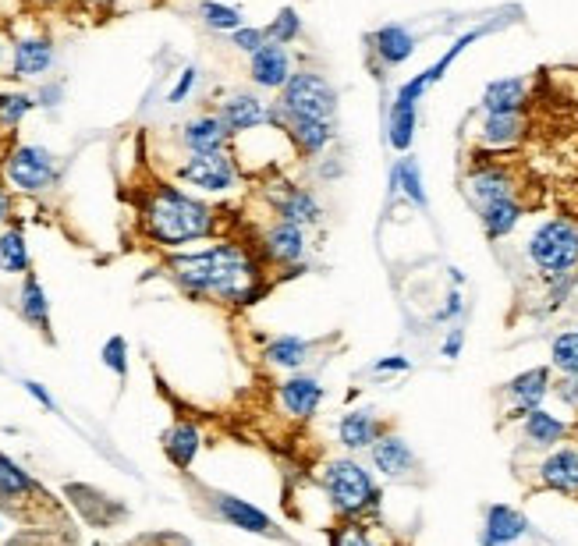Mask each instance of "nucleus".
<instances>
[{"mask_svg": "<svg viewBox=\"0 0 578 546\" xmlns=\"http://www.w3.org/2000/svg\"><path fill=\"white\" fill-rule=\"evenodd\" d=\"M171 270L181 288L192 295L217 298L227 305H252L266 291L263 263L256 252L235 242H220L206 252L171 259Z\"/></svg>", "mask_w": 578, "mask_h": 546, "instance_id": "f257e3e1", "label": "nucleus"}, {"mask_svg": "<svg viewBox=\"0 0 578 546\" xmlns=\"http://www.w3.org/2000/svg\"><path fill=\"white\" fill-rule=\"evenodd\" d=\"M142 227H146L153 242L174 249V245L210 238L220 227V213L213 206L192 199V195H185L181 188L157 185L146 195V206H142Z\"/></svg>", "mask_w": 578, "mask_h": 546, "instance_id": "f03ea898", "label": "nucleus"}, {"mask_svg": "<svg viewBox=\"0 0 578 546\" xmlns=\"http://www.w3.org/2000/svg\"><path fill=\"white\" fill-rule=\"evenodd\" d=\"M525 256L547 281L578 273V224L568 217L543 220L525 242Z\"/></svg>", "mask_w": 578, "mask_h": 546, "instance_id": "7ed1b4c3", "label": "nucleus"}, {"mask_svg": "<svg viewBox=\"0 0 578 546\" xmlns=\"http://www.w3.org/2000/svg\"><path fill=\"white\" fill-rule=\"evenodd\" d=\"M274 114H298V117H323L334 121L337 114V89L330 86V78L313 68H295L288 78V86L277 93Z\"/></svg>", "mask_w": 578, "mask_h": 546, "instance_id": "20e7f679", "label": "nucleus"}, {"mask_svg": "<svg viewBox=\"0 0 578 546\" xmlns=\"http://www.w3.org/2000/svg\"><path fill=\"white\" fill-rule=\"evenodd\" d=\"M323 490L337 515H362L366 507H376V483L366 468L352 458H334L323 468Z\"/></svg>", "mask_w": 578, "mask_h": 546, "instance_id": "39448f33", "label": "nucleus"}, {"mask_svg": "<svg viewBox=\"0 0 578 546\" xmlns=\"http://www.w3.org/2000/svg\"><path fill=\"white\" fill-rule=\"evenodd\" d=\"M465 195L476 210L497 203V199H508L518 195V174L504 160H476L465 174Z\"/></svg>", "mask_w": 578, "mask_h": 546, "instance_id": "423d86ee", "label": "nucleus"}, {"mask_svg": "<svg viewBox=\"0 0 578 546\" xmlns=\"http://www.w3.org/2000/svg\"><path fill=\"white\" fill-rule=\"evenodd\" d=\"M4 174H8V181L18 188V192L40 195L54 185L57 164L43 146H18V149H11L8 164H4Z\"/></svg>", "mask_w": 578, "mask_h": 546, "instance_id": "0eeeda50", "label": "nucleus"}, {"mask_svg": "<svg viewBox=\"0 0 578 546\" xmlns=\"http://www.w3.org/2000/svg\"><path fill=\"white\" fill-rule=\"evenodd\" d=\"M270 125L281 128L284 139L291 142L298 156L305 160H316L330 149L334 142V121H323V117H298V114H274L270 110Z\"/></svg>", "mask_w": 578, "mask_h": 546, "instance_id": "6e6552de", "label": "nucleus"}, {"mask_svg": "<svg viewBox=\"0 0 578 546\" xmlns=\"http://www.w3.org/2000/svg\"><path fill=\"white\" fill-rule=\"evenodd\" d=\"M178 178L188 181L192 188L220 195L227 192V188H235L238 164L227 153H192V160L178 167Z\"/></svg>", "mask_w": 578, "mask_h": 546, "instance_id": "1a4fd4ad", "label": "nucleus"}, {"mask_svg": "<svg viewBox=\"0 0 578 546\" xmlns=\"http://www.w3.org/2000/svg\"><path fill=\"white\" fill-rule=\"evenodd\" d=\"M259 252L270 266H298L305 263V252H309V234L305 227L288 224V220H274L266 224V231L259 234Z\"/></svg>", "mask_w": 578, "mask_h": 546, "instance_id": "9d476101", "label": "nucleus"}, {"mask_svg": "<svg viewBox=\"0 0 578 546\" xmlns=\"http://www.w3.org/2000/svg\"><path fill=\"white\" fill-rule=\"evenodd\" d=\"M270 206L277 220H288L298 227H316L323 220V206L313 188L302 185H270Z\"/></svg>", "mask_w": 578, "mask_h": 546, "instance_id": "9b49d317", "label": "nucleus"}, {"mask_svg": "<svg viewBox=\"0 0 578 546\" xmlns=\"http://www.w3.org/2000/svg\"><path fill=\"white\" fill-rule=\"evenodd\" d=\"M249 75L259 89L281 93V89L288 86V78L295 75L288 47H281V43H266L263 50H256V54L249 57Z\"/></svg>", "mask_w": 578, "mask_h": 546, "instance_id": "f8f14e48", "label": "nucleus"}, {"mask_svg": "<svg viewBox=\"0 0 578 546\" xmlns=\"http://www.w3.org/2000/svg\"><path fill=\"white\" fill-rule=\"evenodd\" d=\"M220 121L231 128V135H249L270 125V107L256 93H231L220 103Z\"/></svg>", "mask_w": 578, "mask_h": 546, "instance_id": "ddd939ff", "label": "nucleus"}, {"mask_svg": "<svg viewBox=\"0 0 578 546\" xmlns=\"http://www.w3.org/2000/svg\"><path fill=\"white\" fill-rule=\"evenodd\" d=\"M539 483L564 497H578V447H554L539 461Z\"/></svg>", "mask_w": 578, "mask_h": 546, "instance_id": "4468645a", "label": "nucleus"}, {"mask_svg": "<svg viewBox=\"0 0 578 546\" xmlns=\"http://www.w3.org/2000/svg\"><path fill=\"white\" fill-rule=\"evenodd\" d=\"M550 369L536 366V369H525V373H518L515 380L508 383V398H511V415H518V419H525L529 412H536V408H543V398L550 394Z\"/></svg>", "mask_w": 578, "mask_h": 546, "instance_id": "2eb2a0df", "label": "nucleus"}, {"mask_svg": "<svg viewBox=\"0 0 578 546\" xmlns=\"http://www.w3.org/2000/svg\"><path fill=\"white\" fill-rule=\"evenodd\" d=\"M529 125H525V114H483V125H479V146L486 153H508L518 142L525 139Z\"/></svg>", "mask_w": 578, "mask_h": 546, "instance_id": "dca6fc26", "label": "nucleus"}, {"mask_svg": "<svg viewBox=\"0 0 578 546\" xmlns=\"http://www.w3.org/2000/svg\"><path fill=\"white\" fill-rule=\"evenodd\" d=\"M369 50H373L380 68H398V64H405L408 57L415 54V36L412 29H405V25L398 22L380 25V29L373 32V39H369Z\"/></svg>", "mask_w": 578, "mask_h": 546, "instance_id": "f3484780", "label": "nucleus"}, {"mask_svg": "<svg viewBox=\"0 0 578 546\" xmlns=\"http://www.w3.org/2000/svg\"><path fill=\"white\" fill-rule=\"evenodd\" d=\"M525 103H529V82L511 75V78H493L490 86L483 89L479 110H483V114H525Z\"/></svg>", "mask_w": 578, "mask_h": 546, "instance_id": "a211bd4d", "label": "nucleus"}, {"mask_svg": "<svg viewBox=\"0 0 578 546\" xmlns=\"http://www.w3.org/2000/svg\"><path fill=\"white\" fill-rule=\"evenodd\" d=\"M227 139H231V128L220 121V114H199L192 117L181 132V142H185L192 153H227Z\"/></svg>", "mask_w": 578, "mask_h": 546, "instance_id": "6ab92c4d", "label": "nucleus"}, {"mask_svg": "<svg viewBox=\"0 0 578 546\" xmlns=\"http://www.w3.org/2000/svg\"><path fill=\"white\" fill-rule=\"evenodd\" d=\"M32 497H43V493L36 490V483L25 476L15 461L0 454V507H4V511H15V515H25L22 507L29 504Z\"/></svg>", "mask_w": 578, "mask_h": 546, "instance_id": "aec40b11", "label": "nucleus"}, {"mask_svg": "<svg viewBox=\"0 0 578 546\" xmlns=\"http://www.w3.org/2000/svg\"><path fill=\"white\" fill-rule=\"evenodd\" d=\"M525 529H529V522H525L522 511H515V507L508 504H493L490 511H486L483 546H508L515 543V539H522Z\"/></svg>", "mask_w": 578, "mask_h": 546, "instance_id": "412c9836", "label": "nucleus"}, {"mask_svg": "<svg viewBox=\"0 0 578 546\" xmlns=\"http://www.w3.org/2000/svg\"><path fill=\"white\" fill-rule=\"evenodd\" d=\"M525 217V203L518 195H508V199H497V203L483 206L479 210V220H483V231L490 242H500V238H508Z\"/></svg>", "mask_w": 578, "mask_h": 546, "instance_id": "4be33fe9", "label": "nucleus"}, {"mask_svg": "<svg viewBox=\"0 0 578 546\" xmlns=\"http://www.w3.org/2000/svg\"><path fill=\"white\" fill-rule=\"evenodd\" d=\"M323 401V387L313 380V376H291V380L281 383V405L288 415L295 419H309V415L320 408Z\"/></svg>", "mask_w": 578, "mask_h": 546, "instance_id": "5701e85b", "label": "nucleus"}, {"mask_svg": "<svg viewBox=\"0 0 578 546\" xmlns=\"http://www.w3.org/2000/svg\"><path fill=\"white\" fill-rule=\"evenodd\" d=\"M369 454H373L376 472H383V476H391V479L405 476V472H412L415 468L412 447H408L401 437H380L373 447H369Z\"/></svg>", "mask_w": 578, "mask_h": 546, "instance_id": "b1692460", "label": "nucleus"}, {"mask_svg": "<svg viewBox=\"0 0 578 546\" xmlns=\"http://www.w3.org/2000/svg\"><path fill=\"white\" fill-rule=\"evenodd\" d=\"M54 64V47L47 39H22L15 43V54H11V71L15 78H40Z\"/></svg>", "mask_w": 578, "mask_h": 546, "instance_id": "393cba45", "label": "nucleus"}, {"mask_svg": "<svg viewBox=\"0 0 578 546\" xmlns=\"http://www.w3.org/2000/svg\"><path fill=\"white\" fill-rule=\"evenodd\" d=\"M337 440H341L348 451H366L380 440V422L369 412H348L337 422Z\"/></svg>", "mask_w": 578, "mask_h": 546, "instance_id": "a878e982", "label": "nucleus"}, {"mask_svg": "<svg viewBox=\"0 0 578 546\" xmlns=\"http://www.w3.org/2000/svg\"><path fill=\"white\" fill-rule=\"evenodd\" d=\"M522 433H525V440H529L532 447H557L564 437H568V422H561L557 415L536 408V412L525 415Z\"/></svg>", "mask_w": 578, "mask_h": 546, "instance_id": "bb28decb", "label": "nucleus"}, {"mask_svg": "<svg viewBox=\"0 0 578 546\" xmlns=\"http://www.w3.org/2000/svg\"><path fill=\"white\" fill-rule=\"evenodd\" d=\"M415 125H419V107L394 100L391 114H387V142H391L398 153H408L415 142Z\"/></svg>", "mask_w": 578, "mask_h": 546, "instance_id": "cd10ccee", "label": "nucleus"}, {"mask_svg": "<svg viewBox=\"0 0 578 546\" xmlns=\"http://www.w3.org/2000/svg\"><path fill=\"white\" fill-rule=\"evenodd\" d=\"M391 192H405L408 203H415L419 210H426L430 206V199H426V185H422V171H419V160L415 156H401L398 164H394L391 171Z\"/></svg>", "mask_w": 578, "mask_h": 546, "instance_id": "c85d7f7f", "label": "nucleus"}, {"mask_svg": "<svg viewBox=\"0 0 578 546\" xmlns=\"http://www.w3.org/2000/svg\"><path fill=\"white\" fill-rule=\"evenodd\" d=\"M217 511L224 522H231L235 529H245V532H270V518L259 511V507L245 504V500L238 497H217Z\"/></svg>", "mask_w": 578, "mask_h": 546, "instance_id": "c756f323", "label": "nucleus"}, {"mask_svg": "<svg viewBox=\"0 0 578 546\" xmlns=\"http://www.w3.org/2000/svg\"><path fill=\"white\" fill-rule=\"evenodd\" d=\"M164 451H167V458H171L178 468L192 465V458H196V451H199V433H196V426H188V422H178V426H174L171 433L164 437Z\"/></svg>", "mask_w": 578, "mask_h": 546, "instance_id": "7c9ffc66", "label": "nucleus"}, {"mask_svg": "<svg viewBox=\"0 0 578 546\" xmlns=\"http://www.w3.org/2000/svg\"><path fill=\"white\" fill-rule=\"evenodd\" d=\"M309 351H313V344L302 341V337H277V341H270V348H266V359L284 369H302L305 362H309Z\"/></svg>", "mask_w": 578, "mask_h": 546, "instance_id": "2f4dec72", "label": "nucleus"}, {"mask_svg": "<svg viewBox=\"0 0 578 546\" xmlns=\"http://www.w3.org/2000/svg\"><path fill=\"white\" fill-rule=\"evenodd\" d=\"M0 270L4 273H25L29 270V245L18 227H8L0 234Z\"/></svg>", "mask_w": 578, "mask_h": 546, "instance_id": "473e14b6", "label": "nucleus"}, {"mask_svg": "<svg viewBox=\"0 0 578 546\" xmlns=\"http://www.w3.org/2000/svg\"><path fill=\"white\" fill-rule=\"evenodd\" d=\"M486 32H490V29H472V32H465V36H458V39H454L451 47H447V54H444V57H437V61H433L430 68L422 71V78H426V86H437L440 78H444L447 71H451V64L458 61V57L465 54V50H469L472 43H476V39H483Z\"/></svg>", "mask_w": 578, "mask_h": 546, "instance_id": "72a5a7b5", "label": "nucleus"}, {"mask_svg": "<svg viewBox=\"0 0 578 546\" xmlns=\"http://www.w3.org/2000/svg\"><path fill=\"white\" fill-rule=\"evenodd\" d=\"M199 15H203L206 29L213 32H238L245 25L242 11L231 8V4H220V0H203V4H199Z\"/></svg>", "mask_w": 578, "mask_h": 546, "instance_id": "f704fd0d", "label": "nucleus"}, {"mask_svg": "<svg viewBox=\"0 0 578 546\" xmlns=\"http://www.w3.org/2000/svg\"><path fill=\"white\" fill-rule=\"evenodd\" d=\"M550 362H554L557 373L578 376V330H564L550 344Z\"/></svg>", "mask_w": 578, "mask_h": 546, "instance_id": "c9c22d12", "label": "nucleus"}, {"mask_svg": "<svg viewBox=\"0 0 578 546\" xmlns=\"http://www.w3.org/2000/svg\"><path fill=\"white\" fill-rule=\"evenodd\" d=\"M266 39L270 43H281V47H291L302 39V18H298L295 8H281L274 15V22L266 25Z\"/></svg>", "mask_w": 578, "mask_h": 546, "instance_id": "e433bc0d", "label": "nucleus"}, {"mask_svg": "<svg viewBox=\"0 0 578 546\" xmlns=\"http://www.w3.org/2000/svg\"><path fill=\"white\" fill-rule=\"evenodd\" d=\"M22 316L36 327H47V316H50V305L47 295H43L40 281L36 277H25V288H22Z\"/></svg>", "mask_w": 578, "mask_h": 546, "instance_id": "4c0bfd02", "label": "nucleus"}, {"mask_svg": "<svg viewBox=\"0 0 578 546\" xmlns=\"http://www.w3.org/2000/svg\"><path fill=\"white\" fill-rule=\"evenodd\" d=\"M29 110H32V96L4 93L0 96V128H15Z\"/></svg>", "mask_w": 578, "mask_h": 546, "instance_id": "58836bf2", "label": "nucleus"}, {"mask_svg": "<svg viewBox=\"0 0 578 546\" xmlns=\"http://www.w3.org/2000/svg\"><path fill=\"white\" fill-rule=\"evenodd\" d=\"M231 43H235L242 54H256V50H263L270 39H266V29H256V25H242L238 32H231Z\"/></svg>", "mask_w": 578, "mask_h": 546, "instance_id": "ea45409f", "label": "nucleus"}, {"mask_svg": "<svg viewBox=\"0 0 578 546\" xmlns=\"http://www.w3.org/2000/svg\"><path fill=\"white\" fill-rule=\"evenodd\" d=\"M330 546H373V539H369V532L362 529V525L348 522V525H341V529L334 532Z\"/></svg>", "mask_w": 578, "mask_h": 546, "instance_id": "a19ab883", "label": "nucleus"}, {"mask_svg": "<svg viewBox=\"0 0 578 546\" xmlns=\"http://www.w3.org/2000/svg\"><path fill=\"white\" fill-rule=\"evenodd\" d=\"M103 362H107L110 369L118 376H125V337H110L107 348H103Z\"/></svg>", "mask_w": 578, "mask_h": 546, "instance_id": "79ce46f5", "label": "nucleus"}, {"mask_svg": "<svg viewBox=\"0 0 578 546\" xmlns=\"http://www.w3.org/2000/svg\"><path fill=\"white\" fill-rule=\"evenodd\" d=\"M550 390H554L557 398H561L568 408H578V376H564V380L557 383V387H550Z\"/></svg>", "mask_w": 578, "mask_h": 546, "instance_id": "37998d69", "label": "nucleus"}, {"mask_svg": "<svg viewBox=\"0 0 578 546\" xmlns=\"http://www.w3.org/2000/svg\"><path fill=\"white\" fill-rule=\"evenodd\" d=\"M192 86H196V68H185V71H181V78H178V86L171 89V96H167V100L181 103L188 93H192Z\"/></svg>", "mask_w": 578, "mask_h": 546, "instance_id": "c03bdc74", "label": "nucleus"}, {"mask_svg": "<svg viewBox=\"0 0 578 546\" xmlns=\"http://www.w3.org/2000/svg\"><path fill=\"white\" fill-rule=\"evenodd\" d=\"M408 366H412V362H408L405 355H387V359L376 362L373 373H405Z\"/></svg>", "mask_w": 578, "mask_h": 546, "instance_id": "a18cd8bd", "label": "nucleus"}, {"mask_svg": "<svg viewBox=\"0 0 578 546\" xmlns=\"http://www.w3.org/2000/svg\"><path fill=\"white\" fill-rule=\"evenodd\" d=\"M461 344H465V334H461V330H451V334L444 337V359H458L461 355Z\"/></svg>", "mask_w": 578, "mask_h": 546, "instance_id": "49530a36", "label": "nucleus"}, {"mask_svg": "<svg viewBox=\"0 0 578 546\" xmlns=\"http://www.w3.org/2000/svg\"><path fill=\"white\" fill-rule=\"evenodd\" d=\"M461 309H465V305H461V295H458V291H451V295H447L444 312H440V320H454V316H461Z\"/></svg>", "mask_w": 578, "mask_h": 546, "instance_id": "de8ad7c7", "label": "nucleus"}, {"mask_svg": "<svg viewBox=\"0 0 578 546\" xmlns=\"http://www.w3.org/2000/svg\"><path fill=\"white\" fill-rule=\"evenodd\" d=\"M25 390H29L32 398L40 401V405H43V408H54V401H50V394H47V390H43V387H40V383H32V380H29V383H25Z\"/></svg>", "mask_w": 578, "mask_h": 546, "instance_id": "09e8293b", "label": "nucleus"}, {"mask_svg": "<svg viewBox=\"0 0 578 546\" xmlns=\"http://www.w3.org/2000/svg\"><path fill=\"white\" fill-rule=\"evenodd\" d=\"M61 96V86H50V89H43L40 93V100H43V107H54V100Z\"/></svg>", "mask_w": 578, "mask_h": 546, "instance_id": "8fccbe9b", "label": "nucleus"}, {"mask_svg": "<svg viewBox=\"0 0 578 546\" xmlns=\"http://www.w3.org/2000/svg\"><path fill=\"white\" fill-rule=\"evenodd\" d=\"M8 210H11V199H8V192H4V188H0V224H4V220H8Z\"/></svg>", "mask_w": 578, "mask_h": 546, "instance_id": "3c124183", "label": "nucleus"}, {"mask_svg": "<svg viewBox=\"0 0 578 546\" xmlns=\"http://www.w3.org/2000/svg\"><path fill=\"white\" fill-rule=\"evenodd\" d=\"M0 61H4V39H0Z\"/></svg>", "mask_w": 578, "mask_h": 546, "instance_id": "603ef678", "label": "nucleus"}, {"mask_svg": "<svg viewBox=\"0 0 578 546\" xmlns=\"http://www.w3.org/2000/svg\"><path fill=\"white\" fill-rule=\"evenodd\" d=\"M575 288H578V273H575Z\"/></svg>", "mask_w": 578, "mask_h": 546, "instance_id": "864d4df0", "label": "nucleus"}]
</instances>
